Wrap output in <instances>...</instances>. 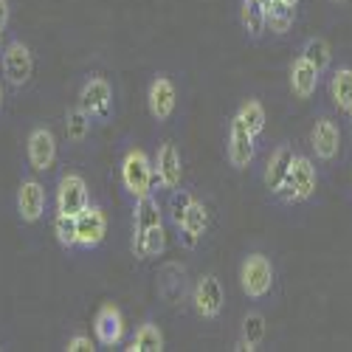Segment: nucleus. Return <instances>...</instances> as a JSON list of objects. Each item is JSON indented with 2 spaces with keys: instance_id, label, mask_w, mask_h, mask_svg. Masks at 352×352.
Instances as JSON below:
<instances>
[{
  "instance_id": "obj_30",
  "label": "nucleus",
  "mask_w": 352,
  "mask_h": 352,
  "mask_svg": "<svg viewBox=\"0 0 352 352\" xmlns=\"http://www.w3.org/2000/svg\"><path fill=\"white\" fill-rule=\"evenodd\" d=\"M166 195H169V200H166V212H164V214L169 217L172 228H178V226L184 223L189 206L195 203V192H192L189 186H178V189H172V192H166Z\"/></svg>"
},
{
  "instance_id": "obj_18",
  "label": "nucleus",
  "mask_w": 352,
  "mask_h": 352,
  "mask_svg": "<svg viewBox=\"0 0 352 352\" xmlns=\"http://www.w3.org/2000/svg\"><path fill=\"white\" fill-rule=\"evenodd\" d=\"M293 155H296V146H293L290 141H279L274 150H271V155L265 158V169H262V184H265V189H268L271 197H274V195L279 192V186L285 184L287 169H290V164H293Z\"/></svg>"
},
{
  "instance_id": "obj_23",
  "label": "nucleus",
  "mask_w": 352,
  "mask_h": 352,
  "mask_svg": "<svg viewBox=\"0 0 352 352\" xmlns=\"http://www.w3.org/2000/svg\"><path fill=\"white\" fill-rule=\"evenodd\" d=\"M130 245H133V256L141 259V262L158 259V256H164V251H166V228H164V226H155V228L138 231V234H133Z\"/></svg>"
},
{
  "instance_id": "obj_31",
  "label": "nucleus",
  "mask_w": 352,
  "mask_h": 352,
  "mask_svg": "<svg viewBox=\"0 0 352 352\" xmlns=\"http://www.w3.org/2000/svg\"><path fill=\"white\" fill-rule=\"evenodd\" d=\"M51 228H54V237H56V243H60L63 251H76V217L54 212Z\"/></svg>"
},
{
  "instance_id": "obj_21",
  "label": "nucleus",
  "mask_w": 352,
  "mask_h": 352,
  "mask_svg": "<svg viewBox=\"0 0 352 352\" xmlns=\"http://www.w3.org/2000/svg\"><path fill=\"white\" fill-rule=\"evenodd\" d=\"M268 336V321H265V313L259 310H248L240 321V336L234 341V349L237 352H256L262 346Z\"/></svg>"
},
{
  "instance_id": "obj_38",
  "label": "nucleus",
  "mask_w": 352,
  "mask_h": 352,
  "mask_svg": "<svg viewBox=\"0 0 352 352\" xmlns=\"http://www.w3.org/2000/svg\"><path fill=\"white\" fill-rule=\"evenodd\" d=\"M0 54H3V34H0Z\"/></svg>"
},
{
  "instance_id": "obj_1",
  "label": "nucleus",
  "mask_w": 352,
  "mask_h": 352,
  "mask_svg": "<svg viewBox=\"0 0 352 352\" xmlns=\"http://www.w3.org/2000/svg\"><path fill=\"white\" fill-rule=\"evenodd\" d=\"M318 181L321 178H318L316 158L296 150V155H293V164L287 169V178L279 186V192L274 195V200L282 203V206H305V203H310L316 197Z\"/></svg>"
},
{
  "instance_id": "obj_6",
  "label": "nucleus",
  "mask_w": 352,
  "mask_h": 352,
  "mask_svg": "<svg viewBox=\"0 0 352 352\" xmlns=\"http://www.w3.org/2000/svg\"><path fill=\"white\" fill-rule=\"evenodd\" d=\"M189 302L197 318L203 321H217L226 310V287L217 279V274H203L189 290Z\"/></svg>"
},
{
  "instance_id": "obj_15",
  "label": "nucleus",
  "mask_w": 352,
  "mask_h": 352,
  "mask_svg": "<svg viewBox=\"0 0 352 352\" xmlns=\"http://www.w3.org/2000/svg\"><path fill=\"white\" fill-rule=\"evenodd\" d=\"M124 330H127V324H124L122 307L113 305V302H104L94 316V338H96V344L107 346V349L119 346L124 341Z\"/></svg>"
},
{
  "instance_id": "obj_22",
  "label": "nucleus",
  "mask_w": 352,
  "mask_h": 352,
  "mask_svg": "<svg viewBox=\"0 0 352 352\" xmlns=\"http://www.w3.org/2000/svg\"><path fill=\"white\" fill-rule=\"evenodd\" d=\"M265 6V32L274 37H285L293 32L299 20V6H290L285 0H262Z\"/></svg>"
},
{
  "instance_id": "obj_39",
  "label": "nucleus",
  "mask_w": 352,
  "mask_h": 352,
  "mask_svg": "<svg viewBox=\"0 0 352 352\" xmlns=\"http://www.w3.org/2000/svg\"><path fill=\"white\" fill-rule=\"evenodd\" d=\"M0 349H3V346H0Z\"/></svg>"
},
{
  "instance_id": "obj_19",
  "label": "nucleus",
  "mask_w": 352,
  "mask_h": 352,
  "mask_svg": "<svg viewBox=\"0 0 352 352\" xmlns=\"http://www.w3.org/2000/svg\"><path fill=\"white\" fill-rule=\"evenodd\" d=\"M324 76H327V94H330L333 110L338 116H346L352 110V65L333 63V68Z\"/></svg>"
},
{
  "instance_id": "obj_8",
  "label": "nucleus",
  "mask_w": 352,
  "mask_h": 352,
  "mask_svg": "<svg viewBox=\"0 0 352 352\" xmlns=\"http://www.w3.org/2000/svg\"><path fill=\"white\" fill-rule=\"evenodd\" d=\"M0 65H3V82L14 91H23L34 76V54L23 40H12L3 45Z\"/></svg>"
},
{
  "instance_id": "obj_7",
  "label": "nucleus",
  "mask_w": 352,
  "mask_h": 352,
  "mask_svg": "<svg viewBox=\"0 0 352 352\" xmlns=\"http://www.w3.org/2000/svg\"><path fill=\"white\" fill-rule=\"evenodd\" d=\"M256 150H259V141L248 133V127L243 124V119L237 113L231 116L228 122V135H226V161L234 172H245L251 169L254 158H256Z\"/></svg>"
},
{
  "instance_id": "obj_29",
  "label": "nucleus",
  "mask_w": 352,
  "mask_h": 352,
  "mask_svg": "<svg viewBox=\"0 0 352 352\" xmlns=\"http://www.w3.org/2000/svg\"><path fill=\"white\" fill-rule=\"evenodd\" d=\"M299 54L305 56L307 63H313L321 74H327V71L333 68V48H330V43H327L324 37H307V40L302 43Z\"/></svg>"
},
{
  "instance_id": "obj_4",
  "label": "nucleus",
  "mask_w": 352,
  "mask_h": 352,
  "mask_svg": "<svg viewBox=\"0 0 352 352\" xmlns=\"http://www.w3.org/2000/svg\"><path fill=\"white\" fill-rule=\"evenodd\" d=\"M119 184H122V192L130 200L155 192L153 158L146 155L141 146H130V150L122 155V161H119Z\"/></svg>"
},
{
  "instance_id": "obj_13",
  "label": "nucleus",
  "mask_w": 352,
  "mask_h": 352,
  "mask_svg": "<svg viewBox=\"0 0 352 352\" xmlns=\"http://www.w3.org/2000/svg\"><path fill=\"white\" fill-rule=\"evenodd\" d=\"M107 237V212L99 203H87V209L76 214V248L96 251Z\"/></svg>"
},
{
  "instance_id": "obj_10",
  "label": "nucleus",
  "mask_w": 352,
  "mask_h": 352,
  "mask_svg": "<svg viewBox=\"0 0 352 352\" xmlns=\"http://www.w3.org/2000/svg\"><path fill=\"white\" fill-rule=\"evenodd\" d=\"M153 172H155V189L172 192L184 181V155L175 141H161L153 155Z\"/></svg>"
},
{
  "instance_id": "obj_16",
  "label": "nucleus",
  "mask_w": 352,
  "mask_h": 352,
  "mask_svg": "<svg viewBox=\"0 0 352 352\" xmlns=\"http://www.w3.org/2000/svg\"><path fill=\"white\" fill-rule=\"evenodd\" d=\"M209 217H212L209 206H206L203 200L195 197V203L189 206L184 223L175 228V234H178V248H181V251H189V254L197 251L200 240L206 237V231H209Z\"/></svg>"
},
{
  "instance_id": "obj_27",
  "label": "nucleus",
  "mask_w": 352,
  "mask_h": 352,
  "mask_svg": "<svg viewBox=\"0 0 352 352\" xmlns=\"http://www.w3.org/2000/svg\"><path fill=\"white\" fill-rule=\"evenodd\" d=\"M91 130H94V119L79 104L65 110V138L74 146H79V144H85L87 138H91Z\"/></svg>"
},
{
  "instance_id": "obj_20",
  "label": "nucleus",
  "mask_w": 352,
  "mask_h": 352,
  "mask_svg": "<svg viewBox=\"0 0 352 352\" xmlns=\"http://www.w3.org/2000/svg\"><path fill=\"white\" fill-rule=\"evenodd\" d=\"M189 293V282H186V268L178 262H166L158 274V296L166 305H181Z\"/></svg>"
},
{
  "instance_id": "obj_17",
  "label": "nucleus",
  "mask_w": 352,
  "mask_h": 352,
  "mask_svg": "<svg viewBox=\"0 0 352 352\" xmlns=\"http://www.w3.org/2000/svg\"><path fill=\"white\" fill-rule=\"evenodd\" d=\"M321 79H324V74H321L313 63H307L302 54L293 56V63L287 68V85H290L293 99H299V102L313 99L321 87Z\"/></svg>"
},
{
  "instance_id": "obj_9",
  "label": "nucleus",
  "mask_w": 352,
  "mask_h": 352,
  "mask_svg": "<svg viewBox=\"0 0 352 352\" xmlns=\"http://www.w3.org/2000/svg\"><path fill=\"white\" fill-rule=\"evenodd\" d=\"M87 203H91L87 181L79 172H63L60 181H56V192H54V212L76 217L79 212L87 209Z\"/></svg>"
},
{
  "instance_id": "obj_36",
  "label": "nucleus",
  "mask_w": 352,
  "mask_h": 352,
  "mask_svg": "<svg viewBox=\"0 0 352 352\" xmlns=\"http://www.w3.org/2000/svg\"><path fill=\"white\" fill-rule=\"evenodd\" d=\"M285 3H290V6H299V3H302V0H285Z\"/></svg>"
},
{
  "instance_id": "obj_32",
  "label": "nucleus",
  "mask_w": 352,
  "mask_h": 352,
  "mask_svg": "<svg viewBox=\"0 0 352 352\" xmlns=\"http://www.w3.org/2000/svg\"><path fill=\"white\" fill-rule=\"evenodd\" d=\"M96 349V338H91L87 333H74L65 341V352H94Z\"/></svg>"
},
{
  "instance_id": "obj_35",
  "label": "nucleus",
  "mask_w": 352,
  "mask_h": 352,
  "mask_svg": "<svg viewBox=\"0 0 352 352\" xmlns=\"http://www.w3.org/2000/svg\"><path fill=\"white\" fill-rule=\"evenodd\" d=\"M330 3H333V6H346L349 0H330Z\"/></svg>"
},
{
  "instance_id": "obj_26",
  "label": "nucleus",
  "mask_w": 352,
  "mask_h": 352,
  "mask_svg": "<svg viewBox=\"0 0 352 352\" xmlns=\"http://www.w3.org/2000/svg\"><path fill=\"white\" fill-rule=\"evenodd\" d=\"M124 349L127 352H161L164 349V333H161V327L155 324L153 318L141 321V324L135 327V333L130 336V341H127Z\"/></svg>"
},
{
  "instance_id": "obj_14",
  "label": "nucleus",
  "mask_w": 352,
  "mask_h": 352,
  "mask_svg": "<svg viewBox=\"0 0 352 352\" xmlns=\"http://www.w3.org/2000/svg\"><path fill=\"white\" fill-rule=\"evenodd\" d=\"M14 203H17L20 220L28 223V226H34V223H40V220L45 217V212H48V192H45V186H43L37 178H23L20 186H17Z\"/></svg>"
},
{
  "instance_id": "obj_12",
  "label": "nucleus",
  "mask_w": 352,
  "mask_h": 352,
  "mask_svg": "<svg viewBox=\"0 0 352 352\" xmlns=\"http://www.w3.org/2000/svg\"><path fill=\"white\" fill-rule=\"evenodd\" d=\"M25 158L28 166L34 172H51L56 166V158H60V144H56V135L48 124H40L28 133L25 138Z\"/></svg>"
},
{
  "instance_id": "obj_24",
  "label": "nucleus",
  "mask_w": 352,
  "mask_h": 352,
  "mask_svg": "<svg viewBox=\"0 0 352 352\" xmlns=\"http://www.w3.org/2000/svg\"><path fill=\"white\" fill-rule=\"evenodd\" d=\"M155 226H164V206L158 203L155 192L144 195V197H135L133 200V234L155 228Z\"/></svg>"
},
{
  "instance_id": "obj_28",
  "label": "nucleus",
  "mask_w": 352,
  "mask_h": 352,
  "mask_svg": "<svg viewBox=\"0 0 352 352\" xmlns=\"http://www.w3.org/2000/svg\"><path fill=\"white\" fill-rule=\"evenodd\" d=\"M237 116L243 119V124L248 127V133L262 141L265 138V127H268V113H265V104H262L259 99H245L237 110Z\"/></svg>"
},
{
  "instance_id": "obj_37",
  "label": "nucleus",
  "mask_w": 352,
  "mask_h": 352,
  "mask_svg": "<svg viewBox=\"0 0 352 352\" xmlns=\"http://www.w3.org/2000/svg\"><path fill=\"white\" fill-rule=\"evenodd\" d=\"M346 122H349V130H352V110L346 113Z\"/></svg>"
},
{
  "instance_id": "obj_34",
  "label": "nucleus",
  "mask_w": 352,
  "mask_h": 352,
  "mask_svg": "<svg viewBox=\"0 0 352 352\" xmlns=\"http://www.w3.org/2000/svg\"><path fill=\"white\" fill-rule=\"evenodd\" d=\"M3 104H6V82L0 76V110H3Z\"/></svg>"
},
{
  "instance_id": "obj_2",
  "label": "nucleus",
  "mask_w": 352,
  "mask_h": 352,
  "mask_svg": "<svg viewBox=\"0 0 352 352\" xmlns=\"http://www.w3.org/2000/svg\"><path fill=\"white\" fill-rule=\"evenodd\" d=\"M310 144V155L321 166H336L341 158V146H344V127L336 110H318L316 119L307 133Z\"/></svg>"
},
{
  "instance_id": "obj_11",
  "label": "nucleus",
  "mask_w": 352,
  "mask_h": 352,
  "mask_svg": "<svg viewBox=\"0 0 352 352\" xmlns=\"http://www.w3.org/2000/svg\"><path fill=\"white\" fill-rule=\"evenodd\" d=\"M146 110H150L155 124H166L178 110V87L169 74L161 71L146 85Z\"/></svg>"
},
{
  "instance_id": "obj_5",
  "label": "nucleus",
  "mask_w": 352,
  "mask_h": 352,
  "mask_svg": "<svg viewBox=\"0 0 352 352\" xmlns=\"http://www.w3.org/2000/svg\"><path fill=\"white\" fill-rule=\"evenodd\" d=\"M76 104L91 116L94 124H107L110 116L116 113V96H113V85L102 74H91L76 94Z\"/></svg>"
},
{
  "instance_id": "obj_25",
  "label": "nucleus",
  "mask_w": 352,
  "mask_h": 352,
  "mask_svg": "<svg viewBox=\"0 0 352 352\" xmlns=\"http://www.w3.org/2000/svg\"><path fill=\"white\" fill-rule=\"evenodd\" d=\"M240 28L251 43H259L265 37V6L262 0H240Z\"/></svg>"
},
{
  "instance_id": "obj_3",
  "label": "nucleus",
  "mask_w": 352,
  "mask_h": 352,
  "mask_svg": "<svg viewBox=\"0 0 352 352\" xmlns=\"http://www.w3.org/2000/svg\"><path fill=\"white\" fill-rule=\"evenodd\" d=\"M240 287L251 302L268 299L276 287V265L268 254L248 251L240 262Z\"/></svg>"
},
{
  "instance_id": "obj_33",
  "label": "nucleus",
  "mask_w": 352,
  "mask_h": 352,
  "mask_svg": "<svg viewBox=\"0 0 352 352\" xmlns=\"http://www.w3.org/2000/svg\"><path fill=\"white\" fill-rule=\"evenodd\" d=\"M9 17H12V6H9V0H0V34L6 32Z\"/></svg>"
}]
</instances>
